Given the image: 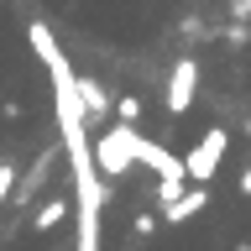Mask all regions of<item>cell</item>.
Segmentation results:
<instances>
[{
    "label": "cell",
    "instance_id": "6da1fadb",
    "mask_svg": "<svg viewBox=\"0 0 251 251\" xmlns=\"http://www.w3.org/2000/svg\"><path fill=\"white\" fill-rule=\"evenodd\" d=\"M136 141L141 131H126V126H110L105 136H100V147H94V168L105 173V178H121L131 162H136Z\"/></svg>",
    "mask_w": 251,
    "mask_h": 251
},
{
    "label": "cell",
    "instance_id": "7a4b0ae2",
    "mask_svg": "<svg viewBox=\"0 0 251 251\" xmlns=\"http://www.w3.org/2000/svg\"><path fill=\"white\" fill-rule=\"evenodd\" d=\"M225 152H230V131L225 126H209L199 136V147L188 152V162H183V178H194V183H209L220 173V162H225Z\"/></svg>",
    "mask_w": 251,
    "mask_h": 251
},
{
    "label": "cell",
    "instance_id": "3957f363",
    "mask_svg": "<svg viewBox=\"0 0 251 251\" xmlns=\"http://www.w3.org/2000/svg\"><path fill=\"white\" fill-rule=\"evenodd\" d=\"M194 89H199V63H178L168 78V115H183L188 105H194Z\"/></svg>",
    "mask_w": 251,
    "mask_h": 251
},
{
    "label": "cell",
    "instance_id": "277c9868",
    "mask_svg": "<svg viewBox=\"0 0 251 251\" xmlns=\"http://www.w3.org/2000/svg\"><path fill=\"white\" fill-rule=\"evenodd\" d=\"M74 94H78L84 121H100V115H110V105H115V100L100 89V78H89V74H74Z\"/></svg>",
    "mask_w": 251,
    "mask_h": 251
},
{
    "label": "cell",
    "instance_id": "5b68a950",
    "mask_svg": "<svg viewBox=\"0 0 251 251\" xmlns=\"http://www.w3.org/2000/svg\"><path fill=\"white\" fill-rule=\"evenodd\" d=\"M204 204H209V194H204V188H188V194H178L173 204H162V215H168V225H183V220L199 215Z\"/></svg>",
    "mask_w": 251,
    "mask_h": 251
},
{
    "label": "cell",
    "instance_id": "8992f818",
    "mask_svg": "<svg viewBox=\"0 0 251 251\" xmlns=\"http://www.w3.org/2000/svg\"><path fill=\"white\" fill-rule=\"evenodd\" d=\"M110 115H115V126H126V131H136L147 110H141V100H136V94H121V100L110 105Z\"/></svg>",
    "mask_w": 251,
    "mask_h": 251
},
{
    "label": "cell",
    "instance_id": "52a82bcc",
    "mask_svg": "<svg viewBox=\"0 0 251 251\" xmlns=\"http://www.w3.org/2000/svg\"><path fill=\"white\" fill-rule=\"evenodd\" d=\"M63 220H68V204H63V199H52V204H42V209L31 215V225H37V230H58Z\"/></svg>",
    "mask_w": 251,
    "mask_h": 251
},
{
    "label": "cell",
    "instance_id": "ba28073f",
    "mask_svg": "<svg viewBox=\"0 0 251 251\" xmlns=\"http://www.w3.org/2000/svg\"><path fill=\"white\" fill-rule=\"evenodd\" d=\"M11 183H16V168H11V162H0V204H5V194H11Z\"/></svg>",
    "mask_w": 251,
    "mask_h": 251
},
{
    "label": "cell",
    "instance_id": "9c48e42d",
    "mask_svg": "<svg viewBox=\"0 0 251 251\" xmlns=\"http://www.w3.org/2000/svg\"><path fill=\"white\" fill-rule=\"evenodd\" d=\"M241 194H251V168H246V173H241Z\"/></svg>",
    "mask_w": 251,
    "mask_h": 251
}]
</instances>
